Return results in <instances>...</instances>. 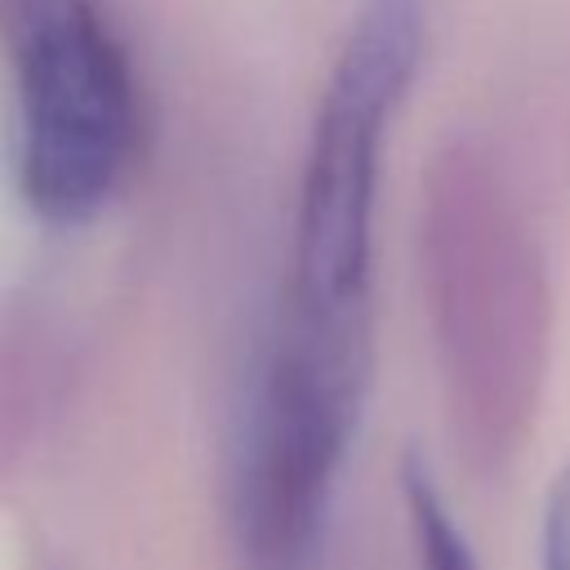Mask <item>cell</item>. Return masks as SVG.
Returning <instances> with one entry per match:
<instances>
[{
  "instance_id": "cell-2",
  "label": "cell",
  "mask_w": 570,
  "mask_h": 570,
  "mask_svg": "<svg viewBox=\"0 0 570 570\" xmlns=\"http://www.w3.org/2000/svg\"><path fill=\"white\" fill-rule=\"evenodd\" d=\"M419 267L441 401L463 468L494 476L530 441L552 352V285L534 223L481 138L423 169Z\"/></svg>"
},
{
  "instance_id": "cell-5",
  "label": "cell",
  "mask_w": 570,
  "mask_h": 570,
  "mask_svg": "<svg viewBox=\"0 0 570 570\" xmlns=\"http://www.w3.org/2000/svg\"><path fill=\"white\" fill-rule=\"evenodd\" d=\"M539 570H570V468H561L539 512Z\"/></svg>"
},
{
  "instance_id": "cell-1",
  "label": "cell",
  "mask_w": 570,
  "mask_h": 570,
  "mask_svg": "<svg viewBox=\"0 0 570 570\" xmlns=\"http://www.w3.org/2000/svg\"><path fill=\"white\" fill-rule=\"evenodd\" d=\"M428 49L423 0H365L325 71L289 218L249 454L289 485L338 481L374 379V236L396 116Z\"/></svg>"
},
{
  "instance_id": "cell-3",
  "label": "cell",
  "mask_w": 570,
  "mask_h": 570,
  "mask_svg": "<svg viewBox=\"0 0 570 570\" xmlns=\"http://www.w3.org/2000/svg\"><path fill=\"white\" fill-rule=\"evenodd\" d=\"M13 94V183L45 227L94 223L147 129L142 80L102 0H0Z\"/></svg>"
},
{
  "instance_id": "cell-4",
  "label": "cell",
  "mask_w": 570,
  "mask_h": 570,
  "mask_svg": "<svg viewBox=\"0 0 570 570\" xmlns=\"http://www.w3.org/2000/svg\"><path fill=\"white\" fill-rule=\"evenodd\" d=\"M396 494H401V512H405V530H410L419 570H481L476 552H472V543H468V534L423 454L401 459Z\"/></svg>"
}]
</instances>
